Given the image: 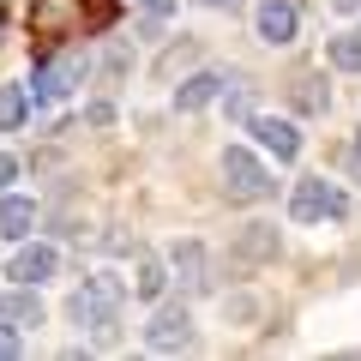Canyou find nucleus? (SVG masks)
<instances>
[{
	"label": "nucleus",
	"instance_id": "nucleus-17",
	"mask_svg": "<svg viewBox=\"0 0 361 361\" xmlns=\"http://www.w3.org/2000/svg\"><path fill=\"white\" fill-rule=\"evenodd\" d=\"M163 283H169V277H163V265H157V259H139V277H133V295H139V301H157V295H163Z\"/></svg>",
	"mask_w": 361,
	"mask_h": 361
},
{
	"label": "nucleus",
	"instance_id": "nucleus-9",
	"mask_svg": "<svg viewBox=\"0 0 361 361\" xmlns=\"http://www.w3.org/2000/svg\"><path fill=\"white\" fill-rule=\"evenodd\" d=\"M78 78H85V61H78V54H66V61H42L37 66V97H61V90H73Z\"/></svg>",
	"mask_w": 361,
	"mask_h": 361
},
{
	"label": "nucleus",
	"instance_id": "nucleus-1",
	"mask_svg": "<svg viewBox=\"0 0 361 361\" xmlns=\"http://www.w3.org/2000/svg\"><path fill=\"white\" fill-rule=\"evenodd\" d=\"M121 295H127V289H121L115 277H90V283L73 295V319H78V325H90L97 337H115V313H121Z\"/></svg>",
	"mask_w": 361,
	"mask_h": 361
},
{
	"label": "nucleus",
	"instance_id": "nucleus-23",
	"mask_svg": "<svg viewBox=\"0 0 361 361\" xmlns=\"http://www.w3.org/2000/svg\"><path fill=\"white\" fill-rule=\"evenodd\" d=\"M205 6H229V13H235V6H241V0H205Z\"/></svg>",
	"mask_w": 361,
	"mask_h": 361
},
{
	"label": "nucleus",
	"instance_id": "nucleus-22",
	"mask_svg": "<svg viewBox=\"0 0 361 361\" xmlns=\"http://www.w3.org/2000/svg\"><path fill=\"white\" fill-rule=\"evenodd\" d=\"M18 175V163H13V157H0V193H6V180H13Z\"/></svg>",
	"mask_w": 361,
	"mask_h": 361
},
{
	"label": "nucleus",
	"instance_id": "nucleus-20",
	"mask_svg": "<svg viewBox=\"0 0 361 361\" xmlns=\"http://www.w3.org/2000/svg\"><path fill=\"white\" fill-rule=\"evenodd\" d=\"M18 349H25V343H18V331H13V325H0V361H13Z\"/></svg>",
	"mask_w": 361,
	"mask_h": 361
},
{
	"label": "nucleus",
	"instance_id": "nucleus-10",
	"mask_svg": "<svg viewBox=\"0 0 361 361\" xmlns=\"http://www.w3.org/2000/svg\"><path fill=\"white\" fill-rule=\"evenodd\" d=\"M217 90H223V78H217V73H193L187 85H175V109H180V115H193V109H205Z\"/></svg>",
	"mask_w": 361,
	"mask_h": 361
},
{
	"label": "nucleus",
	"instance_id": "nucleus-15",
	"mask_svg": "<svg viewBox=\"0 0 361 361\" xmlns=\"http://www.w3.org/2000/svg\"><path fill=\"white\" fill-rule=\"evenodd\" d=\"M25 109H30V97L18 85H0V133H13L18 121H25Z\"/></svg>",
	"mask_w": 361,
	"mask_h": 361
},
{
	"label": "nucleus",
	"instance_id": "nucleus-14",
	"mask_svg": "<svg viewBox=\"0 0 361 361\" xmlns=\"http://www.w3.org/2000/svg\"><path fill=\"white\" fill-rule=\"evenodd\" d=\"M241 253L247 259H271L277 253V229H271V223H247L241 229Z\"/></svg>",
	"mask_w": 361,
	"mask_h": 361
},
{
	"label": "nucleus",
	"instance_id": "nucleus-6",
	"mask_svg": "<svg viewBox=\"0 0 361 361\" xmlns=\"http://www.w3.org/2000/svg\"><path fill=\"white\" fill-rule=\"evenodd\" d=\"M54 265H61V253H54L49 241H37V247H18V253H13L6 277H13V283H30V289H37V283H49V277H54Z\"/></svg>",
	"mask_w": 361,
	"mask_h": 361
},
{
	"label": "nucleus",
	"instance_id": "nucleus-5",
	"mask_svg": "<svg viewBox=\"0 0 361 361\" xmlns=\"http://www.w3.org/2000/svg\"><path fill=\"white\" fill-rule=\"evenodd\" d=\"M78 18H85V6H78V0H37V6H30V30H37L42 49H49V42H61Z\"/></svg>",
	"mask_w": 361,
	"mask_h": 361
},
{
	"label": "nucleus",
	"instance_id": "nucleus-8",
	"mask_svg": "<svg viewBox=\"0 0 361 361\" xmlns=\"http://www.w3.org/2000/svg\"><path fill=\"white\" fill-rule=\"evenodd\" d=\"M247 127L259 133V145H265L277 163H295V151H301V133L289 127V121H271V115H259V121H247Z\"/></svg>",
	"mask_w": 361,
	"mask_h": 361
},
{
	"label": "nucleus",
	"instance_id": "nucleus-13",
	"mask_svg": "<svg viewBox=\"0 0 361 361\" xmlns=\"http://www.w3.org/2000/svg\"><path fill=\"white\" fill-rule=\"evenodd\" d=\"M289 103H295L301 115H325V90H319V78H313V73H301L295 85H289Z\"/></svg>",
	"mask_w": 361,
	"mask_h": 361
},
{
	"label": "nucleus",
	"instance_id": "nucleus-7",
	"mask_svg": "<svg viewBox=\"0 0 361 361\" xmlns=\"http://www.w3.org/2000/svg\"><path fill=\"white\" fill-rule=\"evenodd\" d=\"M295 25H301V13L289 6V0H265V6H259V37H265L271 49L295 42Z\"/></svg>",
	"mask_w": 361,
	"mask_h": 361
},
{
	"label": "nucleus",
	"instance_id": "nucleus-21",
	"mask_svg": "<svg viewBox=\"0 0 361 361\" xmlns=\"http://www.w3.org/2000/svg\"><path fill=\"white\" fill-rule=\"evenodd\" d=\"M85 121H90V127H109V121H115V109H109V103H90Z\"/></svg>",
	"mask_w": 361,
	"mask_h": 361
},
{
	"label": "nucleus",
	"instance_id": "nucleus-16",
	"mask_svg": "<svg viewBox=\"0 0 361 361\" xmlns=\"http://www.w3.org/2000/svg\"><path fill=\"white\" fill-rule=\"evenodd\" d=\"M331 66H343V73H361V30H349V37H331Z\"/></svg>",
	"mask_w": 361,
	"mask_h": 361
},
{
	"label": "nucleus",
	"instance_id": "nucleus-4",
	"mask_svg": "<svg viewBox=\"0 0 361 361\" xmlns=\"http://www.w3.org/2000/svg\"><path fill=\"white\" fill-rule=\"evenodd\" d=\"M145 343L157 355H175V349H193V313L187 307H163L151 325H145Z\"/></svg>",
	"mask_w": 361,
	"mask_h": 361
},
{
	"label": "nucleus",
	"instance_id": "nucleus-3",
	"mask_svg": "<svg viewBox=\"0 0 361 361\" xmlns=\"http://www.w3.org/2000/svg\"><path fill=\"white\" fill-rule=\"evenodd\" d=\"M349 211V199L337 193L331 180H301L295 187V199H289V217L295 223H319V217H343Z\"/></svg>",
	"mask_w": 361,
	"mask_h": 361
},
{
	"label": "nucleus",
	"instance_id": "nucleus-12",
	"mask_svg": "<svg viewBox=\"0 0 361 361\" xmlns=\"http://www.w3.org/2000/svg\"><path fill=\"white\" fill-rule=\"evenodd\" d=\"M175 271H180V283H187V289H211V277H205V247H199V241H180V247H175Z\"/></svg>",
	"mask_w": 361,
	"mask_h": 361
},
{
	"label": "nucleus",
	"instance_id": "nucleus-2",
	"mask_svg": "<svg viewBox=\"0 0 361 361\" xmlns=\"http://www.w3.org/2000/svg\"><path fill=\"white\" fill-rule=\"evenodd\" d=\"M223 193L241 199V205L271 199V175H265V163H259L253 151H241V145H229V151H223Z\"/></svg>",
	"mask_w": 361,
	"mask_h": 361
},
{
	"label": "nucleus",
	"instance_id": "nucleus-11",
	"mask_svg": "<svg viewBox=\"0 0 361 361\" xmlns=\"http://www.w3.org/2000/svg\"><path fill=\"white\" fill-rule=\"evenodd\" d=\"M30 223H37V205L30 199H0V235L6 241H25Z\"/></svg>",
	"mask_w": 361,
	"mask_h": 361
},
{
	"label": "nucleus",
	"instance_id": "nucleus-19",
	"mask_svg": "<svg viewBox=\"0 0 361 361\" xmlns=\"http://www.w3.org/2000/svg\"><path fill=\"white\" fill-rule=\"evenodd\" d=\"M169 13H175V0H145V13H139V30H145V37H157V30L169 25Z\"/></svg>",
	"mask_w": 361,
	"mask_h": 361
},
{
	"label": "nucleus",
	"instance_id": "nucleus-18",
	"mask_svg": "<svg viewBox=\"0 0 361 361\" xmlns=\"http://www.w3.org/2000/svg\"><path fill=\"white\" fill-rule=\"evenodd\" d=\"M6 319H18V325L42 319V301L30 295V283H18V295H6Z\"/></svg>",
	"mask_w": 361,
	"mask_h": 361
}]
</instances>
